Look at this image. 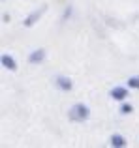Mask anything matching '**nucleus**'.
<instances>
[{"mask_svg":"<svg viewBox=\"0 0 139 148\" xmlns=\"http://www.w3.org/2000/svg\"><path fill=\"white\" fill-rule=\"evenodd\" d=\"M120 112H122V114H128V112H132V105H130V103H124V105L120 107Z\"/></svg>","mask_w":139,"mask_h":148,"instance_id":"obj_9","label":"nucleus"},{"mask_svg":"<svg viewBox=\"0 0 139 148\" xmlns=\"http://www.w3.org/2000/svg\"><path fill=\"white\" fill-rule=\"evenodd\" d=\"M56 86L62 90H72V81L68 77H56Z\"/></svg>","mask_w":139,"mask_h":148,"instance_id":"obj_6","label":"nucleus"},{"mask_svg":"<svg viewBox=\"0 0 139 148\" xmlns=\"http://www.w3.org/2000/svg\"><path fill=\"white\" fill-rule=\"evenodd\" d=\"M128 86L130 88H139V77H132V79H128Z\"/></svg>","mask_w":139,"mask_h":148,"instance_id":"obj_8","label":"nucleus"},{"mask_svg":"<svg viewBox=\"0 0 139 148\" xmlns=\"http://www.w3.org/2000/svg\"><path fill=\"white\" fill-rule=\"evenodd\" d=\"M88 114H90V111H88V107L83 105V103L73 105V107L70 109V112H68L70 120H73V122H85V120L88 118Z\"/></svg>","mask_w":139,"mask_h":148,"instance_id":"obj_1","label":"nucleus"},{"mask_svg":"<svg viewBox=\"0 0 139 148\" xmlns=\"http://www.w3.org/2000/svg\"><path fill=\"white\" fill-rule=\"evenodd\" d=\"M43 13H45V8H40V10L32 11V13H30L28 17L25 19V26H32L34 23H36V21H38V19H40V17H41Z\"/></svg>","mask_w":139,"mask_h":148,"instance_id":"obj_2","label":"nucleus"},{"mask_svg":"<svg viewBox=\"0 0 139 148\" xmlns=\"http://www.w3.org/2000/svg\"><path fill=\"white\" fill-rule=\"evenodd\" d=\"M2 66L4 68H8V69H17V64H15V60L10 56V54H2Z\"/></svg>","mask_w":139,"mask_h":148,"instance_id":"obj_5","label":"nucleus"},{"mask_svg":"<svg viewBox=\"0 0 139 148\" xmlns=\"http://www.w3.org/2000/svg\"><path fill=\"white\" fill-rule=\"evenodd\" d=\"M111 98L122 101L124 98H128V90H126V88H122V86H115L113 90H111Z\"/></svg>","mask_w":139,"mask_h":148,"instance_id":"obj_3","label":"nucleus"},{"mask_svg":"<svg viewBox=\"0 0 139 148\" xmlns=\"http://www.w3.org/2000/svg\"><path fill=\"white\" fill-rule=\"evenodd\" d=\"M126 145V141L124 139L120 137V135H113V137H111V146H117V148H122Z\"/></svg>","mask_w":139,"mask_h":148,"instance_id":"obj_7","label":"nucleus"},{"mask_svg":"<svg viewBox=\"0 0 139 148\" xmlns=\"http://www.w3.org/2000/svg\"><path fill=\"white\" fill-rule=\"evenodd\" d=\"M43 58H45V51L38 49V51H34V53H30L28 62H30V64H40V62L43 60Z\"/></svg>","mask_w":139,"mask_h":148,"instance_id":"obj_4","label":"nucleus"}]
</instances>
